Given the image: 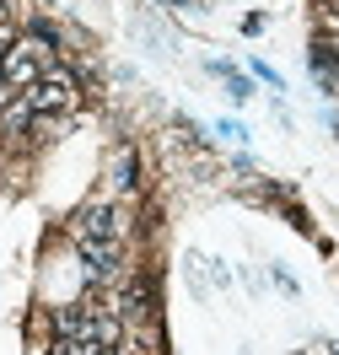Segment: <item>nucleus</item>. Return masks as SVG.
Returning <instances> with one entry per match:
<instances>
[{
    "instance_id": "obj_2",
    "label": "nucleus",
    "mask_w": 339,
    "mask_h": 355,
    "mask_svg": "<svg viewBox=\"0 0 339 355\" xmlns=\"http://www.w3.org/2000/svg\"><path fill=\"white\" fill-rule=\"evenodd\" d=\"M76 248H81V259H87L92 275H103V280L113 275V264H119V237H76Z\"/></svg>"
},
{
    "instance_id": "obj_1",
    "label": "nucleus",
    "mask_w": 339,
    "mask_h": 355,
    "mask_svg": "<svg viewBox=\"0 0 339 355\" xmlns=\"http://www.w3.org/2000/svg\"><path fill=\"white\" fill-rule=\"evenodd\" d=\"M22 103H27V113H70L81 103V92H76V81L60 65H44V81H33L22 92Z\"/></svg>"
},
{
    "instance_id": "obj_5",
    "label": "nucleus",
    "mask_w": 339,
    "mask_h": 355,
    "mask_svg": "<svg viewBox=\"0 0 339 355\" xmlns=\"http://www.w3.org/2000/svg\"><path fill=\"white\" fill-rule=\"evenodd\" d=\"M11 44H17V27H11V22H6V17H0V54H6V49H11Z\"/></svg>"
},
{
    "instance_id": "obj_3",
    "label": "nucleus",
    "mask_w": 339,
    "mask_h": 355,
    "mask_svg": "<svg viewBox=\"0 0 339 355\" xmlns=\"http://www.w3.org/2000/svg\"><path fill=\"white\" fill-rule=\"evenodd\" d=\"M76 237H119V216L108 205H87L81 221H76Z\"/></svg>"
},
{
    "instance_id": "obj_6",
    "label": "nucleus",
    "mask_w": 339,
    "mask_h": 355,
    "mask_svg": "<svg viewBox=\"0 0 339 355\" xmlns=\"http://www.w3.org/2000/svg\"><path fill=\"white\" fill-rule=\"evenodd\" d=\"M0 17H6V6H0Z\"/></svg>"
},
{
    "instance_id": "obj_4",
    "label": "nucleus",
    "mask_w": 339,
    "mask_h": 355,
    "mask_svg": "<svg viewBox=\"0 0 339 355\" xmlns=\"http://www.w3.org/2000/svg\"><path fill=\"white\" fill-rule=\"evenodd\" d=\"M49 355H103V345H92V339H70V334H54V350Z\"/></svg>"
}]
</instances>
